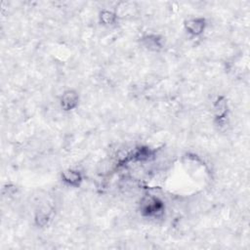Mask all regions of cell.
Here are the masks:
<instances>
[{"instance_id":"cell-1","label":"cell","mask_w":250,"mask_h":250,"mask_svg":"<svg viewBox=\"0 0 250 250\" xmlns=\"http://www.w3.org/2000/svg\"><path fill=\"white\" fill-rule=\"evenodd\" d=\"M57 217V209L53 203L43 202L38 204L31 213L30 223L34 229L44 231L52 227Z\"/></svg>"},{"instance_id":"cell-2","label":"cell","mask_w":250,"mask_h":250,"mask_svg":"<svg viewBox=\"0 0 250 250\" xmlns=\"http://www.w3.org/2000/svg\"><path fill=\"white\" fill-rule=\"evenodd\" d=\"M139 47L149 54H160L167 47V39L165 34L158 29H146L138 37Z\"/></svg>"},{"instance_id":"cell-3","label":"cell","mask_w":250,"mask_h":250,"mask_svg":"<svg viewBox=\"0 0 250 250\" xmlns=\"http://www.w3.org/2000/svg\"><path fill=\"white\" fill-rule=\"evenodd\" d=\"M203 7V2H202ZM210 26L209 19L206 15L202 13V9L200 13L192 14L187 17L183 21V30L185 34L192 39H198L203 37Z\"/></svg>"},{"instance_id":"cell-4","label":"cell","mask_w":250,"mask_h":250,"mask_svg":"<svg viewBox=\"0 0 250 250\" xmlns=\"http://www.w3.org/2000/svg\"><path fill=\"white\" fill-rule=\"evenodd\" d=\"M82 102V96L80 92L73 87L63 89L58 96V106L63 113H72L76 111Z\"/></svg>"},{"instance_id":"cell-5","label":"cell","mask_w":250,"mask_h":250,"mask_svg":"<svg viewBox=\"0 0 250 250\" xmlns=\"http://www.w3.org/2000/svg\"><path fill=\"white\" fill-rule=\"evenodd\" d=\"M119 22V15L114 0H103L97 13V23L104 28H112Z\"/></svg>"},{"instance_id":"cell-6","label":"cell","mask_w":250,"mask_h":250,"mask_svg":"<svg viewBox=\"0 0 250 250\" xmlns=\"http://www.w3.org/2000/svg\"><path fill=\"white\" fill-rule=\"evenodd\" d=\"M61 184L70 189H79L86 183L85 172L78 167L63 168L59 174Z\"/></svg>"}]
</instances>
